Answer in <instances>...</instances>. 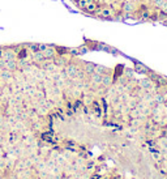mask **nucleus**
<instances>
[{"label": "nucleus", "mask_w": 167, "mask_h": 179, "mask_svg": "<svg viewBox=\"0 0 167 179\" xmlns=\"http://www.w3.org/2000/svg\"><path fill=\"white\" fill-rule=\"evenodd\" d=\"M99 20H115V12L110 8V5L104 4L99 8Z\"/></svg>", "instance_id": "obj_1"}, {"label": "nucleus", "mask_w": 167, "mask_h": 179, "mask_svg": "<svg viewBox=\"0 0 167 179\" xmlns=\"http://www.w3.org/2000/svg\"><path fill=\"white\" fill-rule=\"evenodd\" d=\"M42 53H43V56H45V59L51 60L52 57H54L55 55H56V51H55V44H48L47 48H46V50H43Z\"/></svg>", "instance_id": "obj_2"}, {"label": "nucleus", "mask_w": 167, "mask_h": 179, "mask_svg": "<svg viewBox=\"0 0 167 179\" xmlns=\"http://www.w3.org/2000/svg\"><path fill=\"white\" fill-rule=\"evenodd\" d=\"M82 71L85 73H88V75H91L93 72H94V67L95 64L94 63H89V62H82Z\"/></svg>", "instance_id": "obj_3"}, {"label": "nucleus", "mask_w": 167, "mask_h": 179, "mask_svg": "<svg viewBox=\"0 0 167 179\" xmlns=\"http://www.w3.org/2000/svg\"><path fill=\"white\" fill-rule=\"evenodd\" d=\"M111 85H112V77H111L108 73L102 75V84H101V86L102 88H110Z\"/></svg>", "instance_id": "obj_4"}, {"label": "nucleus", "mask_w": 167, "mask_h": 179, "mask_svg": "<svg viewBox=\"0 0 167 179\" xmlns=\"http://www.w3.org/2000/svg\"><path fill=\"white\" fill-rule=\"evenodd\" d=\"M134 69H136L137 72H140V73H144V75H147V73H149V71H150L149 68H146L144 64H141V63H137V62L134 63Z\"/></svg>", "instance_id": "obj_5"}, {"label": "nucleus", "mask_w": 167, "mask_h": 179, "mask_svg": "<svg viewBox=\"0 0 167 179\" xmlns=\"http://www.w3.org/2000/svg\"><path fill=\"white\" fill-rule=\"evenodd\" d=\"M153 99H154V102H156V103H158V105H165V102H166L162 93H154V94H153Z\"/></svg>", "instance_id": "obj_6"}, {"label": "nucleus", "mask_w": 167, "mask_h": 179, "mask_svg": "<svg viewBox=\"0 0 167 179\" xmlns=\"http://www.w3.org/2000/svg\"><path fill=\"white\" fill-rule=\"evenodd\" d=\"M94 73H98V75H106V73H108V68L103 67V66H98V64H95V67H94Z\"/></svg>", "instance_id": "obj_7"}, {"label": "nucleus", "mask_w": 167, "mask_h": 179, "mask_svg": "<svg viewBox=\"0 0 167 179\" xmlns=\"http://www.w3.org/2000/svg\"><path fill=\"white\" fill-rule=\"evenodd\" d=\"M48 46V43H38V51H43L46 50Z\"/></svg>", "instance_id": "obj_8"}, {"label": "nucleus", "mask_w": 167, "mask_h": 179, "mask_svg": "<svg viewBox=\"0 0 167 179\" xmlns=\"http://www.w3.org/2000/svg\"><path fill=\"white\" fill-rule=\"evenodd\" d=\"M163 97H165V101L167 102V90H166V92L163 93Z\"/></svg>", "instance_id": "obj_9"}, {"label": "nucleus", "mask_w": 167, "mask_h": 179, "mask_svg": "<svg viewBox=\"0 0 167 179\" xmlns=\"http://www.w3.org/2000/svg\"><path fill=\"white\" fill-rule=\"evenodd\" d=\"M0 179H3V175H2V172H0Z\"/></svg>", "instance_id": "obj_10"}]
</instances>
